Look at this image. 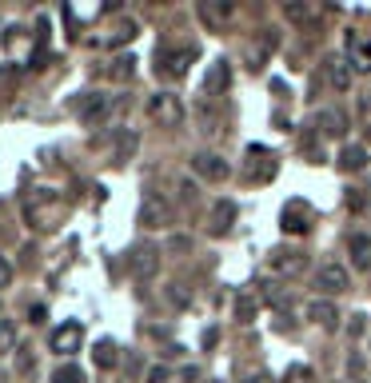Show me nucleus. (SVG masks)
Segmentation results:
<instances>
[{
  "instance_id": "obj_24",
  "label": "nucleus",
  "mask_w": 371,
  "mask_h": 383,
  "mask_svg": "<svg viewBox=\"0 0 371 383\" xmlns=\"http://www.w3.org/2000/svg\"><path fill=\"white\" fill-rule=\"evenodd\" d=\"M132 72H136V60H132V56H116V60L108 64L112 80H132Z\"/></svg>"
},
{
  "instance_id": "obj_10",
  "label": "nucleus",
  "mask_w": 371,
  "mask_h": 383,
  "mask_svg": "<svg viewBox=\"0 0 371 383\" xmlns=\"http://www.w3.org/2000/svg\"><path fill=\"white\" fill-rule=\"evenodd\" d=\"M104 116H108V96H104V92H88V96L80 100V124H84V128H96Z\"/></svg>"
},
{
  "instance_id": "obj_36",
  "label": "nucleus",
  "mask_w": 371,
  "mask_h": 383,
  "mask_svg": "<svg viewBox=\"0 0 371 383\" xmlns=\"http://www.w3.org/2000/svg\"><path fill=\"white\" fill-rule=\"evenodd\" d=\"M132 148H136V136H120V160H128Z\"/></svg>"
},
{
  "instance_id": "obj_33",
  "label": "nucleus",
  "mask_w": 371,
  "mask_h": 383,
  "mask_svg": "<svg viewBox=\"0 0 371 383\" xmlns=\"http://www.w3.org/2000/svg\"><path fill=\"white\" fill-rule=\"evenodd\" d=\"M8 284H13V264H8L4 256H0V292H4Z\"/></svg>"
},
{
  "instance_id": "obj_4",
  "label": "nucleus",
  "mask_w": 371,
  "mask_h": 383,
  "mask_svg": "<svg viewBox=\"0 0 371 383\" xmlns=\"http://www.w3.org/2000/svg\"><path fill=\"white\" fill-rule=\"evenodd\" d=\"M128 272L136 275V280H152V275L160 272V247L156 244H136L128 252Z\"/></svg>"
},
{
  "instance_id": "obj_2",
  "label": "nucleus",
  "mask_w": 371,
  "mask_h": 383,
  "mask_svg": "<svg viewBox=\"0 0 371 383\" xmlns=\"http://www.w3.org/2000/svg\"><path fill=\"white\" fill-rule=\"evenodd\" d=\"M192 64H196V44H184V48H160V52H156V76H168V80H184Z\"/></svg>"
},
{
  "instance_id": "obj_9",
  "label": "nucleus",
  "mask_w": 371,
  "mask_h": 383,
  "mask_svg": "<svg viewBox=\"0 0 371 383\" xmlns=\"http://www.w3.org/2000/svg\"><path fill=\"white\" fill-rule=\"evenodd\" d=\"M315 287H320V292H327V296L347 292V268H339V264H323L320 272H315Z\"/></svg>"
},
{
  "instance_id": "obj_29",
  "label": "nucleus",
  "mask_w": 371,
  "mask_h": 383,
  "mask_svg": "<svg viewBox=\"0 0 371 383\" xmlns=\"http://www.w3.org/2000/svg\"><path fill=\"white\" fill-rule=\"evenodd\" d=\"M284 383H311V368H304V363H296V368H287Z\"/></svg>"
},
{
  "instance_id": "obj_8",
  "label": "nucleus",
  "mask_w": 371,
  "mask_h": 383,
  "mask_svg": "<svg viewBox=\"0 0 371 383\" xmlns=\"http://www.w3.org/2000/svg\"><path fill=\"white\" fill-rule=\"evenodd\" d=\"M168 220H172V208H168V200H160V196H144V204H140V216H136L140 228H160V223H168Z\"/></svg>"
},
{
  "instance_id": "obj_35",
  "label": "nucleus",
  "mask_w": 371,
  "mask_h": 383,
  "mask_svg": "<svg viewBox=\"0 0 371 383\" xmlns=\"http://www.w3.org/2000/svg\"><path fill=\"white\" fill-rule=\"evenodd\" d=\"M284 13H287V20H308V8L304 4H284Z\"/></svg>"
},
{
  "instance_id": "obj_11",
  "label": "nucleus",
  "mask_w": 371,
  "mask_h": 383,
  "mask_svg": "<svg viewBox=\"0 0 371 383\" xmlns=\"http://www.w3.org/2000/svg\"><path fill=\"white\" fill-rule=\"evenodd\" d=\"M196 13H200V20H204L208 28H223V20L232 16V4H228V0H200Z\"/></svg>"
},
{
  "instance_id": "obj_13",
  "label": "nucleus",
  "mask_w": 371,
  "mask_h": 383,
  "mask_svg": "<svg viewBox=\"0 0 371 383\" xmlns=\"http://www.w3.org/2000/svg\"><path fill=\"white\" fill-rule=\"evenodd\" d=\"M228 84H232V64H228V60H216L208 68V76H204V96L211 100L220 88H228Z\"/></svg>"
},
{
  "instance_id": "obj_31",
  "label": "nucleus",
  "mask_w": 371,
  "mask_h": 383,
  "mask_svg": "<svg viewBox=\"0 0 371 383\" xmlns=\"http://www.w3.org/2000/svg\"><path fill=\"white\" fill-rule=\"evenodd\" d=\"M32 368H37V359H32V351H28V347H25V351L16 356V371H20V375H28V371H32Z\"/></svg>"
},
{
  "instance_id": "obj_37",
  "label": "nucleus",
  "mask_w": 371,
  "mask_h": 383,
  "mask_svg": "<svg viewBox=\"0 0 371 383\" xmlns=\"http://www.w3.org/2000/svg\"><path fill=\"white\" fill-rule=\"evenodd\" d=\"M244 383H272V375H268V371H247Z\"/></svg>"
},
{
  "instance_id": "obj_7",
  "label": "nucleus",
  "mask_w": 371,
  "mask_h": 383,
  "mask_svg": "<svg viewBox=\"0 0 371 383\" xmlns=\"http://www.w3.org/2000/svg\"><path fill=\"white\" fill-rule=\"evenodd\" d=\"M192 172L196 176H204V180H228V160L223 156H216V152H196L192 156Z\"/></svg>"
},
{
  "instance_id": "obj_39",
  "label": "nucleus",
  "mask_w": 371,
  "mask_h": 383,
  "mask_svg": "<svg viewBox=\"0 0 371 383\" xmlns=\"http://www.w3.org/2000/svg\"><path fill=\"white\" fill-rule=\"evenodd\" d=\"M347 332H351V335H359V332H363V316H351V323H347Z\"/></svg>"
},
{
  "instance_id": "obj_12",
  "label": "nucleus",
  "mask_w": 371,
  "mask_h": 383,
  "mask_svg": "<svg viewBox=\"0 0 371 383\" xmlns=\"http://www.w3.org/2000/svg\"><path fill=\"white\" fill-rule=\"evenodd\" d=\"M327 84L335 92H347L351 88V60L347 56H327Z\"/></svg>"
},
{
  "instance_id": "obj_15",
  "label": "nucleus",
  "mask_w": 371,
  "mask_h": 383,
  "mask_svg": "<svg viewBox=\"0 0 371 383\" xmlns=\"http://www.w3.org/2000/svg\"><path fill=\"white\" fill-rule=\"evenodd\" d=\"M347 252H351V268H359V272L371 268V235H351Z\"/></svg>"
},
{
  "instance_id": "obj_30",
  "label": "nucleus",
  "mask_w": 371,
  "mask_h": 383,
  "mask_svg": "<svg viewBox=\"0 0 371 383\" xmlns=\"http://www.w3.org/2000/svg\"><path fill=\"white\" fill-rule=\"evenodd\" d=\"M13 344H16V327L8 320H0V351H8Z\"/></svg>"
},
{
  "instance_id": "obj_32",
  "label": "nucleus",
  "mask_w": 371,
  "mask_h": 383,
  "mask_svg": "<svg viewBox=\"0 0 371 383\" xmlns=\"http://www.w3.org/2000/svg\"><path fill=\"white\" fill-rule=\"evenodd\" d=\"M132 37H136V25L128 20V25H120V28H116V37H112V44H124V40H132Z\"/></svg>"
},
{
  "instance_id": "obj_25",
  "label": "nucleus",
  "mask_w": 371,
  "mask_h": 383,
  "mask_svg": "<svg viewBox=\"0 0 371 383\" xmlns=\"http://www.w3.org/2000/svg\"><path fill=\"white\" fill-rule=\"evenodd\" d=\"M52 383H84V371L76 368V363H60V368L52 371Z\"/></svg>"
},
{
  "instance_id": "obj_23",
  "label": "nucleus",
  "mask_w": 371,
  "mask_h": 383,
  "mask_svg": "<svg viewBox=\"0 0 371 383\" xmlns=\"http://www.w3.org/2000/svg\"><path fill=\"white\" fill-rule=\"evenodd\" d=\"M92 359H96V368L112 371V368H116V344H112V339H100L96 351H92Z\"/></svg>"
},
{
  "instance_id": "obj_20",
  "label": "nucleus",
  "mask_w": 371,
  "mask_h": 383,
  "mask_svg": "<svg viewBox=\"0 0 371 383\" xmlns=\"http://www.w3.org/2000/svg\"><path fill=\"white\" fill-rule=\"evenodd\" d=\"M339 168H344V172H359V168H367V152L359 148V144H347V148L339 152Z\"/></svg>"
},
{
  "instance_id": "obj_22",
  "label": "nucleus",
  "mask_w": 371,
  "mask_h": 383,
  "mask_svg": "<svg viewBox=\"0 0 371 383\" xmlns=\"http://www.w3.org/2000/svg\"><path fill=\"white\" fill-rule=\"evenodd\" d=\"M256 311H260V299L252 296V292H244V296L235 299V320L240 323H252L256 320Z\"/></svg>"
},
{
  "instance_id": "obj_28",
  "label": "nucleus",
  "mask_w": 371,
  "mask_h": 383,
  "mask_svg": "<svg viewBox=\"0 0 371 383\" xmlns=\"http://www.w3.org/2000/svg\"><path fill=\"white\" fill-rule=\"evenodd\" d=\"M168 299H172L176 308H188V304H192V296H188L184 284H168Z\"/></svg>"
},
{
  "instance_id": "obj_17",
  "label": "nucleus",
  "mask_w": 371,
  "mask_h": 383,
  "mask_svg": "<svg viewBox=\"0 0 371 383\" xmlns=\"http://www.w3.org/2000/svg\"><path fill=\"white\" fill-rule=\"evenodd\" d=\"M315 128H323V136H344V128H347V124H344V116H339V112H335V108H323V112H315Z\"/></svg>"
},
{
  "instance_id": "obj_40",
  "label": "nucleus",
  "mask_w": 371,
  "mask_h": 383,
  "mask_svg": "<svg viewBox=\"0 0 371 383\" xmlns=\"http://www.w3.org/2000/svg\"><path fill=\"white\" fill-rule=\"evenodd\" d=\"M44 316H48V311L40 308V304H37V308H32V311H28V320H32V323H44Z\"/></svg>"
},
{
  "instance_id": "obj_16",
  "label": "nucleus",
  "mask_w": 371,
  "mask_h": 383,
  "mask_svg": "<svg viewBox=\"0 0 371 383\" xmlns=\"http://www.w3.org/2000/svg\"><path fill=\"white\" fill-rule=\"evenodd\" d=\"M272 268L275 272H287V275H299L304 268H308V260H304V252H275Z\"/></svg>"
},
{
  "instance_id": "obj_6",
  "label": "nucleus",
  "mask_w": 371,
  "mask_h": 383,
  "mask_svg": "<svg viewBox=\"0 0 371 383\" xmlns=\"http://www.w3.org/2000/svg\"><path fill=\"white\" fill-rule=\"evenodd\" d=\"M280 228H284L287 235H308L311 232V208L304 200H292L284 208V216H280Z\"/></svg>"
},
{
  "instance_id": "obj_5",
  "label": "nucleus",
  "mask_w": 371,
  "mask_h": 383,
  "mask_svg": "<svg viewBox=\"0 0 371 383\" xmlns=\"http://www.w3.org/2000/svg\"><path fill=\"white\" fill-rule=\"evenodd\" d=\"M80 344H84V327H80L76 320L60 323V327L48 335V347L56 351V356H76V351H80Z\"/></svg>"
},
{
  "instance_id": "obj_18",
  "label": "nucleus",
  "mask_w": 371,
  "mask_h": 383,
  "mask_svg": "<svg viewBox=\"0 0 371 383\" xmlns=\"http://www.w3.org/2000/svg\"><path fill=\"white\" fill-rule=\"evenodd\" d=\"M275 44H280V37H275V28H263L260 48H252V64H247V68H252V72H256V68H263V60H268V52H272Z\"/></svg>"
},
{
  "instance_id": "obj_1",
  "label": "nucleus",
  "mask_w": 371,
  "mask_h": 383,
  "mask_svg": "<svg viewBox=\"0 0 371 383\" xmlns=\"http://www.w3.org/2000/svg\"><path fill=\"white\" fill-rule=\"evenodd\" d=\"M25 220H28V228H37V232H56V228L68 220V204H64V196L52 192V188H32L25 196Z\"/></svg>"
},
{
  "instance_id": "obj_14",
  "label": "nucleus",
  "mask_w": 371,
  "mask_h": 383,
  "mask_svg": "<svg viewBox=\"0 0 371 383\" xmlns=\"http://www.w3.org/2000/svg\"><path fill=\"white\" fill-rule=\"evenodd\" d=\"M308 320L320 323L323 332H335V327H339V311H335V304H327V299H311Z\"/></svg>"
},
{
  "instance_id": "obj_27",
  "label": "nucleus",
  "mask_w": 371,
  "mask_h": 383,
  "mask_svg": "<svg viewBox=\"0 0 371 383\" xmlns=\"http://www.w3.org/2000/svg\"><path fill=\"white\" fill-rule=\"evenodd\" d=\"M16 92V68H0V96L8 100Z\"/></svg>"
},
{
  "instance_id": "obj_3",
  "label": "nucleus",
  "mask_w": 371,
  "mask_h": 383,
  "mask_svg": "<svg viewBox=\"0 0 371 383\" xmlns=\"http://www.w3.org/2000/svg\"><path fill=\"white\" fill-rule=\"evenodd\" d=\"M148 116L160 128H180L184 124V104H180V96H172V92H156V96L148 100Z\"/></svg>"
},
{
  "instance_id": "obj_19",
  "label": "nucleus",
  "mask_w": 371,
  "mask_h": 383,
  "mask_svg": "<svg viewBox=\"0 0 371 383\" xmlns=\"http://www.w3.org/2000/svg\"><path fill=\"white\" fill-rule=\"evenodd\" d=\"M196 120H200V132H204V136L220 132V128H216V124H220V116H216V108H211V100H208V96L196 104Z\"/></svg>"
},
{
  "instance_id": "obj_26",
  "label": "nucleus",
  "mask_w": 371,
  "mask_h": 383,
  "mask_svg": "<svg viewBox=\"0 0 371 383\" xmlns=\"http://www.w3.org/2000/svg\"><path fill=\"white\" fill-rule=\"evenodd\" d=\"M260 292H263V299H268L272 308H280V311L287 308V296L280 292V284H260Z\"/></svg>"
},
{
  "instance_id": "obj_38",
  "label": "nucleus",
  "mask_w": 371,
  "mask_h": 383,
  "mask_svg": "<svg viewBox=\"0 0 371 383\" xmlns=\"http://www.w3.org/2000/svg\"><path fill=\"white\" fill-rule=\"evenodd\" d=\"M347 208H351V212L363 208V192H347Z\"/></svg>"
},
{
  "instance_id": "obj_34",
  "label": "nucleus",
  "mask_w": 371,
  "mask_h": 383,
  "mask_svg": "<svg viewBox=\"0 0 371 383\" xmlns=\"http://www.w3.org/2000/svg\"><path fill=\"white\" fill-rule=\"evenodd\" d=\"M148 383H172V371H168V368H152L148 371Z\"/></svg>"
},
{
  "instance_id": "obj_21",
  "label": "nucleus",
  "mask_w": 371,
  "mask_h": 383,
  "mask_svg": "<svg viewBox=\"0 0 371 383\" xmlns=\"http://www.w3.org/2000/svg\"><path fill=\"white\" fill-rule=\"evenodd\" d=\"M232 220H235V204H232V200H228V204L220 200V204L211 208V232H228Z\"/></svg>"
}]
</instances>
